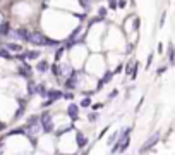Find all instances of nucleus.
I'll return each mask as SVG.
<instances>
[{
    "label": "nucleus",
    "mask_w": 175,
    "mask_h": 155,
    "mask_svg": "<svg viewBox=\"0 0 175 155\" xmlns=\"http://www.w3.org/2000/svg\"><path fill=\"white\" fill-rule=\"evenodd\" d=\"M48 95V102L45 103V105H50V103H53V102H57L62 98V91H58V90H50L47 93Z\"/></svg>",
    "instance_id": "39448f33"
},
{
    "label": "nucleus",
    "mask_w": 175,
    "mask_h": 155,
    "mask_svg": "<svg viewBox=\"0 0 175 155\" xmlns=\"http://www.w3.org/2000/svg\"><path fill=\"white\" fill-rule=\"evenodd\" d=\"M0 55H2V57H5V59H12L11 54H9L7 50H2V48H0Z\"/></svg>",
    "instance_id": "f3484780"
},
{
    "label": "nucleus",
    "mask_w": 175,
    "mask_h": 155,
    "mask_svg": "<svg viewBox=\"0 0 175 155\" xmlns=\"http://www.w3.org/2000/svg\"><path fill=\"white\" fill-rule=\"evenodd\" d=\"M34 86H36V85H34L33 81H29V86H28V91H29L31 95H33V93H34Z\"/></svg>",
    "instance_id": "a211bd4d"
},
{
    "label": "nucleus",
    "mask_w": 175,
    "mask_h": 155,
    "mask_svg": "<svg viewBox=\"0 0 175 155\" xmlns=\"http://www.w3.org/2000/svg\"><path fill=\"white\" fill-rule=\"evenodd\" d=\"M2 22H5V21H4V16L0 14V24H2Z\"/></svg>",
    "instance_id": "b1692460"
},
{
    "label": "nucleus",
    "mask_w": 175,
    "mask_h": 155,
    "mask_svg": "<svg viewBox=\"0 0 175 155\" xmlns=\"http://www.w3.org/2000/svg\"><path fill=\"white\" fill-rule=\"evenodd\" d=\"M168 60H170V64H173V48L172 47L168 48Z\"/></svg>",
    "instance_id": "dca6fc26"
},
{
    "label": "nucleus",
    "mask_w": 175,
    "mask_h": 155,
    "mask_svg": "<svg viewBox=\"0 0 175 155\" xmlns=\"http://www.w3.org/2000/svg\"><path fill=\"white\" fill-rule=\"evenodd\" d=\"M0 28H2V29H0V35H7V33H9V24H7V22H2Z\"/></svg>",
    "instance_id": "ddd939ff"
},
{
    "label": "nucleus",
    "mask_w": 175,
    "mask_h": 155,
    "mask_svg": "<svg viewBox=\"0 0 175 155\" xmlns=\"http://www.w3.org/2000/svg\"><path fill=\"white\" fill-rule=\"evenodd\" d=\"M158 140H160V133H154L153 136H151V138H149L148 141H146V143L143 145V148H141V152H143V153H144V152H146V150H149V148H153L154 145H156V141H158Z\"/></svg>",
    "instance_id": "20e7f679"
},
{
    "label": "nucleus",
    "mask_w": 175,
    "mask_h": 155,
    "mask_svg": "<svg viewBox=\"0 0 175 155\" xmlns=\"http://www.w3.org/2000/svg\"><path fill=\"white\" fill-rule=\"evenodd\" d=\"M5 48L7 52H14V54H21L22 52V45H17V43H7Z\"/></svg>",
    "instance_id": "6e6552de"
},
{
    "label": "nucleus",
    "mask_w": 175,
    "mask_h": 155,
    "mask_svg": "<svg viewBox=\"0 0 175 155\" xmlns=\"http://www.w3.org/2000/svg\"><path fill=\"white\" fill-rule=\"evenodd\" d=\"M0 4H2V0H0Z\"/></svg>",
    "instance_id": "393cba45"
},
{
    "label": "nucleus",
    "mask_w": 175,
    "mask_h": 155,
    "mask_svg": "<svg viewBox=\"0 0 175 155\" xmlns=\"http://www.w3.org/2000/svg\"><path fill=\"white\" fill-rule=\"evenodd\" d=\"M36 69H38V72H47V69H48V64L45 62V60H41V62H38Z\"/></svg>",
    "instance_id": "9b49d317"
},
{
    "label": "nucleus",
    "mask_w": 175,
    "mask_h": 155,
    "mask_svg": "<svg viewBox=\"0 0 175 155\" xmlns=\"http://www.w3.org/2000/svg\"><path fill=\"white\" fill-rule=\"evenodd\" d=\"M112 74H113V72H110V71H108V72L103 76V79H101V85H103V83H106V81H110V79H112Z\"/></svg>",
    "instance_id": "4468645a"
},
{
    "label": "nucleus",
    "mask_w": 175,
    "mask_h": 155,
    "mask_svg": "<svg viewBox=\"0 0 175 155\" xmlns=\"http://www.w3.org/2000/svg\"><path fill=\"white\" fill-rule=\"evenodd\" d=\"M19 74L24 76V78H29V76H31V67H29L28 64H24L21 69H19Z\"/></svg>",
    "instance_id": "9d476101"
},
{
    "label": "nucleus",
    "mask_w": 175,
    "mask_h": 155,
    "mask_svg": "<svg viewBox=\"0 0 175 155\" xmlns=\"http://www.w3.org/2000/svg\"><path fill=\"white\" fill-rule=\"evenodd\" d=\"M165 69H167V67H160V69L156 71V72H158V74H163V72H165Z\"/></svg>",
    "instance_id": "5701e85b"
},
{
    "label": "nucleus",
    "mask_w": 175,
    "mask_h": 155,
    "mask_svg": "<svg viewBox=\"0 0 175 155\" xmlns=\"http://www.w3.org/2000/svg\"><path fill=\"white\" fill-rule=\"evenodd\" d=\"M26 42H29L31 45H45L47 38L43 36L41 33H38V31H29V36H28Z\"/></svg>",
    "instance_id": "7ed1b4c3"
},
{
    "label": "nucleus",
    "mask_w": 175,
    "mask_h": 155,
    "mask_svg": "<svg viewBox=\"0 0 175 155\" xmlns=\"http://www.w3.org/2000/svg\"><path fill=\"white\" fill-rule=\"evenodd\" d=\"M65 50V47H62V48H58L57 50V60H60V57H62V52Z\"/></svg>",
    "instance_id": "aec40b11"
},
{
    "label": "nucleus",
    "mask_w": 175,
    "mask_h": 155,
    "mask_svg": "<svg viewBox=\"0 0 175 155\" xmlns=\"http://www.w3.org/2000/svg\"><path fill=\"white\" fill-rule=\"evenodd\" d=\"M38 57H40V52H38V50H31V52H24V54H21L17 59L24 60V59H38Z\"/></svg>",
    "instance_id": "0eeeda50"
},
{
    "label": "nucleus",
    "mask_w": 175,
    "mask_h": 155,
    "mask_svg": "<svg viewBox=\"0 0 175 155\" xmlns=\"http://www.w3.org/2000/svg\"><path fill=\"white\" fill-rule=\"evenodd\" d=\"M76 140H77V145H79V148L86 147V143H88V140H86V136H84L83 133H77V134H76Z\"/></svg>",
    "instance_id": "1a4fd4ad"
},
{
    "label": "nucleus",
    "mask_w": 175,
    "mask_h": 155,
    "mask_svg": "<svg viewBox=\"0 0 175 155\" xmlns=\"http://www.w3.org/2000/svg\"><path fill=\"white\" fill-rule=\"evenodd\" d=\"M81 105H83V107H89V105H91V100H89V98H84Z\"/></svg>",
    "instance_id": "6ab92c4d"
},
{
    "label": "nucleus",
    "mask_w": 175,
    "mask_h": 155,
    "mask_svg": "<svg viewBox=\"0 0 175 155\" xmlns=\"http://www.w3.org/2000/svg\"><path fill=\"white\" fill-rule=\"evenodd\" d=\"M40 126L43 128L45 133H52L53 131V119L50 112H43L41 117H40Z\"/></svg>",
    "instance_id": "f257e3e1"
},
{
    "label": "nucleus",
    "mask_w": 175,
    "mask_h": 155,
    "mask_svg": "<svg viewBox=\"0 0 175 155\" xmlns=\"http://www.w3.org/2000/svg\"><path fill=\"white\" fill-rule=\"evenodd\" d=\"M7 36L12 38V40H21V42H26L28 36H29V31L26 28H19V29H9Z\"/></svg>",
    "instance_id": "f03ea898"
},
{
    "label": "nucleus",
    "mask_w": 175,
    "mask_h": 155,
    "mask_svg": "<svg viewBox=\"0 0 175 155\" xmlns=\"http://www.w3.org/2000/svg\"><path fill=\"white\" fill-rule=\"evenodd\" d=\"M45 45H48V47H57L58 42H55V40H48L47 38V42H45Z\"/></svg>",
    "instance_id": "2eb2a0df"
},
{
    "label": "nucleus",
    "mask_w": 175,
    "mask_h": 155,
    "mask_svg": "<svg viewBox=\"0 0 175 155\" xmlns=\"http://www.w3.org/2000/svg\"><path fill=\"white\" fill-rule=\"evenodd\" d=\"M117 136H118V133H113V134H112V136H110V140H108V143H113V141H115V138H117Z\"/></svg>",
    "instance_id": "412c9836"
},
{
    "label": "nucleus",
    "mask_w": 175,
    "mask_h": 155,
    "mask_svg": "<svg viewBox=\"0 0 175 155\" xmlns=\"http://www.w3.org/2000/svg\"><path fill=\"white\" fill-rule=\"evenodd\" d=\"M98 119V116L96 114H89V121H96Z\"/></svg>",
    "instance_id": "4be33fe9"
},
{
    "label": "nucleus",
    "mask_w": 175,
    "mask_h": 155,
    "mask_svg": "<svg viewBox=\"0 0 175 155\" xmlns=\"http://www.w3.org/2000/svg\"><path fill=\"white\" fill-rule=\"evenodd\" d=\"M34 93H40V95H47V90H45V85H38V86H34Z\"/></svg>",
    "instance_id": "f8f14e48"
},
{
    "label": "nucleus",
    "mask_w": 175,
    "mask_h": 155,
    "mask_svg": "<svg viewBox=\"0 0 175 155\" xmlns=\"http://www.w3.org/2000/svg\"><path fill=\"white\" fill-rule=\"evenodd\" d=\"M67 114L70 116V119H72V121H76V119L79 117V107H77L76 103H70L69 109H67Z\"/></svg>",
    "instance_id": "423d86ee"
}]
</instances>
